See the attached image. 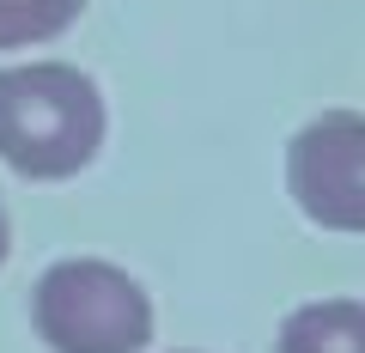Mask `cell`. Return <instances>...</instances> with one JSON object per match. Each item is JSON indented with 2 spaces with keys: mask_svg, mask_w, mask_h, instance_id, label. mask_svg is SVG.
<instances>
[{
  "mask_svg": "<svg viewBox=\"0 0 365 353\" xmlns=\"http://www.w3.org/2000/svg\"><path fill=\"white\" fill-rule=\"evenodd\" d=\"M104 146V98L67 61L0 67V158L31 183H61Z\"/></svg>",
  "mask_w": 365,
  "mask_h": 353,
  "instance_id": "cell-1",
  "label": "cell"
},
{
  "mask_svg": "<svg viewBox=\"0 0 365 353\" xmlns=\"http://www.w3.org/2000/svg\"><path fill=\"white\" fill-rule=\"evenodd\" d=\"M31 323L55 353H140L153 341V299L116 262H55L31 292Z\"/></svg>",
  "mask_w": 365,
  "mask_h": 353,
  "instance_id": "cell-2",
  "label": "cell"
},
{
  "mask_svg": "<svg viewBox=\"0 0 365 353\" xmlns=\"http://www.w3.org/2000/svg\"><path fill=\"white\" fill-rule=\"evenodd\" d=\"M287 189L323 232H365V116L329 110L287 146Z\"/></svg>",
  "mask_w": 365,
  "mask_h": 353,
  "instance_id": "cell-3",
  "label": "cell"
},
{
  "mask_svg": "<svg viewBox=\"0 0 365 353\" xmlns=\"http://www.w3.org/2000/svg\"><path fill=\"white\" fill-rule=\"evenodd\" d=\"M274 353H365V305L359 299H317L280 323Z\"/></svg>",
  "mask_w": 365,
  "mask_h": 353,
  "instance_id": "cell-4",
  "label": "cell"
},
{
  "mask_svg": "<svg viewBox=\"0 0 365 353\" xmlns=\"http://www.w3.org/2000/svg\"><path fill=\"white\" fill-rule=\"evenodd\" d=\"M86 0H0V49H25V43H49L79 19Z\"/></svg>",
  "mask_w": 365,
  "mask_h": 353,
  "instance_id": "cell-5",
  "label": "cell"
},
{
  "mask_svg": "<svg viewBox=\"0 0 365 353\" xmlns=\"http://www.w3.org/2000/svg\"><path fill=\"white\" fill-rule=\"evenodd\" d=\"M6 244H13V225H6V208H0V262H6Z\"/></svg>",
  "mask_w": 365,
  "mask_h": 353,
  "instance_id": "cell-6",
  "label": "cell"
}]
</instances>
